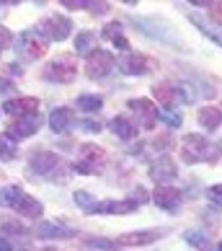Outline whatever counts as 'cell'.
Segmentation results:
<instances>
[{"mask_svg": "<svg viewBox=\"0 0 222 251\" xmlns=\"http://www.w3.org/2000/svg\"><path fill=\"white\" fill-rule=\"evenodd\" d=\"M181 158L186 163H215L220 153H222V148L217 143H209L204 135H197V132H191V135H183L181 137Z\"/></svg>", "mask_w": 222, "mask_h": 251, "instance_id": "1", "label": "cell"}, {"mask_svg": "<svg viewBox=\"0 0 222 251\" xmlns=\"http://www.w3.org/2000/svg\"><path fill=\"white\" fill-rule=\"evenodd\" d=\"M70 31H72V21L67 16H60V13L47 16L44 21H39V26H36V34H39L44 42H62L70 36Z\"/></svg>", "mask_w": 222, "mask_h": 251, "instance_id": "2", "label": "cell"}, {"mask_svg": "<svg viewBox=\"0 0 222 251\" xmlns=\"http://www.w3.org/2000/svg\"><path fill=\"white\" fill-rule=\"evenodd\" d=\"M44 80H49V83H72L78 75V62L72 54H62V57L57 60H52L47 68H44Z\"/></svg>", "mask_w": 222, "mask_h": 251, "instance_id": "3", "label": "cell"}, {"mask_svg": "<svg viewBox=\"0 0 222 251\" xmlns=\"http://www.w3.org/2000/svg\"><path fill=\"white\" fill-rule=\"evenodd\" d=\"M114 65H116V57L111 52L93 50L88 54V60H86V75L90 80H101V78H106L109 73L114 70Z\"/></svg>", "mask_w": 222, "mask_h": 251, "instance_id": "4", "label": "cell"}, {"mask_svg": "<svg viewBox=\"0 0 222 251\" xmlns=\"http://www.w3.org/2000/svg\"><path fill=\"white\" fill-rule=\"evenodd\" d=\"M106 161V155H104V148H98L93 143H86V145H80V161L75 163V171L83 174V176H88V174H96V169H101Z\"/></svg>", "mask_w": 222, "mask_h": 251, "instance_id": "5", "label": "cell"}, {"mask_svg": "<svg viewBox=\"0 0 222 251\" xmlns=\"http://www.w3.org/2000/svg\"><path fill=\"white\" fill-rule=\"evenodd\" d=\"M16 50H18V54H21V57H26V60H39V57H44V54H47V42H44L36 31H23V34L16 39Z\"/></svg>", "mask_w": 222, "mask_h": 251, "instance_id": "6", "label": "cell"}, {"mask_svg": "<svg viewBox=\"0 0 222 251\" xmlns=\"http://www.w3.org/2000/svg\"><path fill=\"white\" fill-rule=\"evenodd\" d=\"M39 127H42L39 111H36V114H26V117H16L11 122V127H8V137H11V140H26V137H31Z\"/></svg>", "mask_w": 222, "mask_h": 251, "instance_id": "7", "label": "cell"}, {"mask_svg": "<svg viewBox=\"0 0 222 251\" xmlns=\"http://www.w3.org/2000/svg\"><path fill=\"white\" fill-rule=\"evenodd\" d=\"M127 106L137 114L142 129H153L155 125H158V106H155L150 99H129Z\"/></svg>", "mask_w": 222, "mask_h": 251, "instance_id": "8", "label": "cell"}, {"mask_svg": "<svg viewBox=\"0 0 222 251\" xmlns=\"http://www.w3.org/2000/svg\"><path fill=\"white\" fill-rule=\"evenodd\" d=\"M116 65L124 75H147V73L153 70V62L147 60L145 54H137V52H124L122 57L116 60Z\"/></svg>", "mask_w": 222, "mask_h": 251, "instance_id": "9", "label": "cell"}, {"mask_svg": "<svg viewBox=\"0 0 222 251\" xmlns=\"http://www.w3.org/2000/svg\"><path fill=\"white\" fill-rule=\"evenodd\" d=\"M140 204L134 200H104V202H96L88 212H93V215H129Z\"/></svg>", "mask_w": 222, "mask_h": 251, "instance_id": "10", "label": "cell"}, {"mask_svg": "<svg viewBox=\"0 0 222 251\" xmlns=\"http://www.w3.org/2000/svg\"><path fill=\"white\" fill-rule=\"evenodd\" d=\"M178 176V169H176V163L171 161L168 155H160L158 161L150 166V179L158 181V187H168V181Z\"/></svg>", "mask_w": 222, "mask_h": 251, "instance_id": "11", "label": "cell"}, {"mask_svg": "<svg viewBox=\"0 0 222 251\" xmlns=\"http://www.w3.org/2000/svg\"><path fill=\"white\" fill-rule=\"evenodd\" d=\"M181 192L176 189V187H158L153 192V202L158 204L160 210H165V212H176L181 207Z\"/></svg>", "mask_w": 222, "mask_h": 251, "instance_id": "12", "label": "cell"}, {"mask_svg": "<svg viewBox=\"0 0 222 251\" xmlns=\"http://www.w3.org/2000/svg\"><path fill=\"white\" fill-rule=\"evenodd\" d=\"M60 166V158L49 153V151H42V153H34L31 161H29V169L39 176H54V169Z\"/></svg>", "mask_w": 222, "mask_h": 251, "instance_id": "13", "label": "cell"}, {"mask_svg": "<svg viewBox=\"0 0 222 251\" xmlns=\"http://www.w3.org/2000/svg\"><path fill=\"white\" fill-rule=\"evenodd\" d=\"M3 111H8L11 117H26L39 111V99L34 96H21V99H8L3 104Z\"/></svg>", "mask_w": 222, "mask_h": 251, "instance_id": "14", "label": "cell"}, {"mask_svg": "<svg viewBox=\"0 0 222 251\" xmlns=\"http://www.w3.org/2000/svg\"><path fill=\"white\" fill-rule=\"evenodd\" d=\"M163 236V230L153 228V230H134V233H127V236H119L116 244L119 246H145V244H153Z\"/></svg>", "mask_w": 222, "mask_h": 251, "instance_id": "15", "label": "cell"}, {"mask_svg": "<svg viewBox=\"0 0 222 251\" xmlns=\"http://www.w3.org/2000/svg\"><path fill=\"white\" fill-rule=\"evenodd\" d=\"M72 125H75V114H72L67 106H57L49 114V127H52V132H57V135H65Z\"/></svg>", "mask_w": 222, "mask_h": 251, "instance_id": "16", "label": "cell"}, {"mask_svg": "<svg viewBox=\"0 0 222 251\" xmlns=\"http://www.w3.org/2000/svg\"><path fill=\"white\" fill-rule=\"evenodd\" d=\"M34 233H36V238H54V241H62V238H72V236H75L70 228L60 226V223H49V220L39 223Z\"/></svg>", "mask_w": 222, "mask_h": 251, "instance_id": "17", "label": "cell"}, {"mask_svg": "<svg viewBox=\"0 0 222 251\" xmlns=\"http://www.w3.org/2000/svg\"><path fill=\"white\" fill-rule=\"evenodd\" d=\"M23 200H26V192H23L21 187H16V184H11V187H3V189H0V204H3V207L18 210Z\"/></svg>", "mask_w": 222, "mask_h": 251, "instance_id": "18", "label": "cell"}, {"mask_svg": "<svg viewBox=\"0 0 222 251\" xmlns=\"http://www.w3.org/2000/svg\"><path fill=\"white\" fill-rule=\"evenodd\" d=\"M153 96L158 104H163L165 109H173L178 96H176V86L173 83H158V86H153Z\"/></svg>", "mask_w": 222, "mask_h": 251, "instance_id": "19", "label": "cell"}, {"mask_svg": "<svg viewBox=\"0 0 222 251\" xmlns=\"http://www.w3.org/2000/svg\"><path fill=\"white\" fill-rule=\"evenodd\" d=\"M197 119H199V125L204 127L207 132H212V129H217L220 122H222V111L215 109V106H204V109L197 111Z\"/></svg>", "mask_w": 222, "mask_h": 251, "instance_id": "20", "label": "cell"}, {"mask_svg": "<svg viewBox=\"0 0 222 251\" xmlns=\"http://www.w3.org/2000/svg\"><path fill=\"white\" fill-rule=\"evenodd\" d=\"M109 129H111L116 137H122V140H132V137L137 135V127L129 122L127 117H114V119L109 122Z\"/></svg>", "mask_w": 222, "mask_h": 251, "instance_id": "21", "label": "cell"}, {"mask_svg": "<svg viewBox=\"0 0 222 251\" xmlns=\"http://www.w3.org/2000/svg\"><path fill=\"white\" fill-rule=\"evenodd\" d=\"M93 50H98L96 34H93V31H80V34L75 36V52H80V54H90Z\"/></svg>", "mask_w": 222, "mask_h": 251, "instance_id": "22", "label": "cell"}, {"mask_svg": "<svg viewBox=\"0 0 222 251\" xmlns=\"http://www.w3.org/2000/svg\"><path fill=\"white\" fill-rule=\"evenodd\" d=\"M189 21H191L194 26H197V29H199L201 34H204V36H209L212 42H215V44H220V47H222V29H212V26L201 21V18H199L197 13H191V16H189Z\"/></svg>", "mask_w": 222, "mask_h": 251, "instance_id": "23", "label": "cell"}, {"mask_svg": "<svg viewBox=\"0 0 222 251\" xmlns=\"http://www.w3.org/2000/svg\"><path fill=\"white\" fill-rule=\"evenodd\" d=\"M16 212H21V215H26V218H39L42 212H44V207H42L39 200H34V197L26 194V200L21 202V207H18Z\"/></svg>", "mask_w": 222, "mask_h": 251, "instance_id": "24", "label": "cell"}, {"mask_svg": "<svg viewBox=\"0 0 222 251\" xmlns=\"http://www.w3.org/2000/svg\"><path fill=\"white\" fill-rule=\"evenodd\" d=\"M75 104H78L80 111H98L101 106H104V99L96 96V94H83V96H78Z\"/></svg>", "mask_w": 222, "mask_h": 251, "instance_id": "25", "label": "cell"}, {"mask_svg": "<svg viewBox=\"0 0 222 251\" xmlns=\"http://www.w3.org/2000/svg\"><path fill=\"white\" fill-rule=\"evenodd\" d=\"M16 158V143L8 135H0V161H13Z\"/></svg>", "mask_w": 222, "mask_h": 251, "instance_id": "26", "label": "cell"}, {"mask_svg": "<svg viewBox=\"0 0 222 251\" xmlns=\"http://www.w3.org/2000/svg\"><path fill=\"white\" fill-rule=\"evenodd\" d=\"M158 117L160 119H165L173 129H178L181 125H183V114L181 111H173V109H163V111H158Z\"/></svg>", "mask_w": 222, "mask_h": 251, "instance_id": "27", "label": "cell"}, {"mask_svg": "<svg viewBox=\"0 0 222 251\" xmlns=\"http://www.w3.org/2000/svg\"><path fill=\"white\" fill-rule=\"evenodd\" d=\"M122 31L124 29H122V24H119V21H111V24L104 26V36H106V39H111V42H116L119 36H124Z\"/></svg>", "mask_w": 222, "mask_h": 251, "instance_id": "28", "label": "cell"}, {"mask_svg": "<svg viewBox=\"0 0 222 251\" xmlns=\"http://www.w3.org/2000/svg\"><path fill=\"white\" fill-rule=\"evenodd\" d=\"M209 5V18H212V24H217L220 29H222V3H207Z\"/></svg>", "mask_w": 222, "mask_h": 251, "instance_id": "29", "label": "cell"}, {"mask_svg": "<svg viewBox=\"0 0 222 251\" xmlns=\"http://www.w3.org/2000/svg\"><path fill=\"white\" fill-rule=\"evenodd\" d=\"M75 202L80 204L83 210H90V207L96 204V202H93V197H90L88 192H83V189H80V192H75Z\"/></svg>", "mask_w": 222, "mask_h": 251, "instance_id": "30", "label": "cell"}, {"mask_svg": "<svg viewBox=\"0 0 222 251\" xmlns=\"http://www.w3.org/2000/svg\"><path fill=\"white\" fill-rule=\"evenodd\" d=\"M194 246H204V233H197V230H186V236H183Z\"/></svg>", "mask_w": 222, "mask_h": 251, "instance_id": "31", "label": "cell"}, {"mask_svg": "<svg viewBox=\"0 0 222 251\" xmlns=\"http://www.w3.org/2000/svg\"><path fill=\"white\" fill-rule=\"evenodd\" d=\"M13 44V34L5 29V26H0V50H5V47H11Z\"/></svg>", "mask_w": 222, "mask_h": 251, "instance_id": "32", "label": "cell"}, {"mask_svg": "<svg viewBox=\"0 0 222 251\" xmlns=\"http://www.w3.org/2000/svg\"><path fill=\"white\" fill-rule=\"evenodd\" d=\"M209 200L215 202V204H222V184H215V187H209Z\"/></svg>", "mask_w": 222, "mask_h": 251, "instance_id": "33", "label": "cell"}, {"mask_svg": "<svg viewBox=\"0 0 222 251\" xmlns=\"http://www.w3.org/2000/svg\"><path fill=\"white\" fill-rule=\"evenodd\" d=\"M88 8H90V13H98V16H104L106 11H109V3H88Z\"/></svg>", "mask_w": 222, "mask_h": 251, "instance_id": "34", "label": "cell"}, {"mask_svg": "<svg viewBox=\"0 0 222 251\" xmlns=\"http://www.w3.org/2000/svg\"><path fill=\"white\" fill-rule=\"evenodd\" d=\"M80 127L86 129V132H98V129H101V125L93 122V119H86V122H80Z\"/></svg>", "mask_w": 222, "mask_h": 251, "instance_id": "35", "label": "cell"}, {"mask_svg": "<svg viewBox=\"0 0 222 251\" xmlns=\"http://www.w3.org/2000/svg\"><path fill=\"white\" fill-rule=\"evenodd\" d=\"M129 200H134L137 204H142V202H147V192H145L142 187H137V189H134V197H129Z\"/></svg>", "mask_w": 222, "mask_h": 251, "instance_id": "36", "label": "cell"}, {"mask_svg": "<svg viewBox=\"0 0 222 251\" xmlns=\"http://www.w3.org/2000/svg\"><path fill=\"white\" fill-rule=\"evenodd\" d=\"M11 91H13V83L5 80V78H0V94H11Z\"/></svg>", "mask_w": 222, "mask_h": 251, "instance_id": "37", "label": "cell"}, {"mask_svg": "<svg viewBox=\"0 0 222 251\" xmlns=\"http://www.w3.org/2000/svg\"><path fill=\"white\" fill-rule=\"evenodd\" d=\"M5 230L8 233H23V228L18 226V223H5Z\"/></svg>", "mask_w": 222, "mask_h": 251, "instance_id": "38", "label": "cell"}, {"mask_svg": "<svg viewBox=\"0 0 222 251\" xmlns=\"http://www.w3.org/2000/svg\"><path fill=\"white\" fill-rule=\"evenodd\" d=\"M5 73H8V75H21V68H18V65H5Z\"/></svg>", "mask_w": 222, "mask_h": 251, "instance_id": "39", "label": "cell"}, {"mask_svg": "<svg viewBox=\"0 0 222 251\" xmlns=\"http://www.w3.org/2000/svg\"><path fill=\"white\" fill-rule=\"evenodd\" d=\"M0 251H13V246H11V244H8V241H5V238H0Z\"/></svg>", "mask_w": 222, "mask_h": 251, "instance_id": "40", "label": "cell"}, {"mask_svg": "<svg viewBox=\"0 0 222 251\" xmlns=\"http://www.w3.org/2000/svg\"><path fill=\"white\" fill-rule=\"evenodd\" d=\"M215 251H222V241H220V244H217V249Z\"/></svg>", "mask_w": 222, "mask_h": 251, "instance_id": "41", "label": "cell"}, {"mask_svg": "<svg viewBox=\"0 0 222 251\" xmlns=\"http://www.w3.org/2000/svg\"><path fill=\"white\" fill-rule=\"evenodd\" d=\"M0 52H3V50H0Z\"/></svg>", "mask_w": 222, "mask_h": 251, "instance_id": "42", "label": "cell"}]
</instances>
